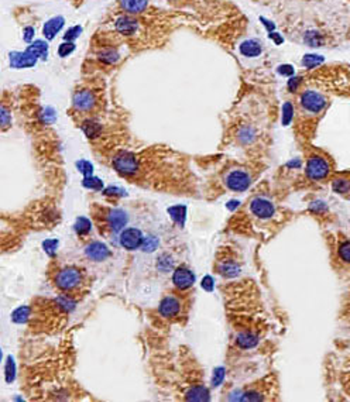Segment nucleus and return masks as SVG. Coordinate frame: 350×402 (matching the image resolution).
Instances as JSON below:
<instances>
[{
	"mask_svg": "<svg viewBox=\"0 0 350 402\" xmlns=\"http://www.w3.org/2000/svg\"><path fill=\"white\" fill-rule=\"evenodd\" d=\"M82 274L79 270L68 267L58 272L55 278V285L63 291H71L81 284Z\"/></svg>",
	"mask_w": 350,
	"mask_h": 402,
	"instance_id": "nucleus-1",
	"label": "nucleus"
},
{
	"mask_svg": "<svg viewBox=\"0 0 350 402\" xmlns=\"http://www.w3.org/2000/svg\"><path fill=\"white\" fill-rule=\"evenodd\" d=\"M325 106L326 99L316 91H306L301 95V107L309 114H318Z\"/></svg>",
	"mask_w": 350,
	"mask_h": 402,
	"instance_id": "nucleus-2",
	"label": "nucleus"
},
{
	"mask_svg": "<svg viewBox=\"0 0 350 402\" xmlns=\"http://www.w3.org/2000/svg\"><path fill=\"white\" fill-rule=\"evenodd\" d=\"M226 186L235 192L246 191L251 184L250 174L244 169H231L230 173L226 175Z\"/></svg>",
	"mask_w": 350,
	"mask_h": 402,
	"instance_id": "nucleus-3",
	"label": "nucleus"
},
{
	"mask_svg": "<svg viewBox=\"0 0 350 402\" xmlns=\"http://www.w3.org/2000/svg\"><path fill=\"white\" fill-rule=\"evenodd\" d=\"M329 162L324 157H319V155H313L308 160L306 164V175L308 178H311L313 181L324 180L328 177L329 174Z\"/></svg>",
	"mask_w": 350,
	"mask_h": 402,
	"instance_id": "nucleus-4",
	"label": "nucleus"
},
{
	"mask_svg": "<svg viewBox=\"0 0 350 402\" xmlns=\"http://www.w3.org/2000/svg\"><path fill=\"white\" fill-rule=\"evenodd\" d=\"M113 167L116 171L126 177H131L138 171V161L130 153H120L113 160Z\"/></svg>",
	"mask_w": 350,
	"mask_h": 402,
	"instance_id": "nucleus-5",
	"label": "nucleus"
},
{
	"mask_svg": "<svg viewBox=\"0 0 350 402\" xmlns=\"http://www.w3.org/2000/svg\"><path fill=\"white\" fill-rule=\"evenodd\" d=\"M250 211L254 216L260 217V219H270L274 216L275 206L270 199L264 198V196H257L251 200Z\"/></svg>",
	"mask_w": 350,
	"mask_h": 402,
	"instance_id": "nucleus-6",
	"label": "nucleus"
},
{
	"mask_svg": "<svg viewBox=\"0 0 350 402\" xmlns=\"http://www.w3.org/2000/svg\"><path fill=\"white\" fill-rule=\"evenodd\" d=\"M143 240V233L138 229H134V227L123 230L122 235H120V244L126 250H137V248L141 247Z\"/></svg>",
	"mask_w": 350,
	"mask_h": 402,
	"instance_id": "nucleus-7",
	"label": "nucleus"
},
{
	"mask_svg": "<svg viewBox=\"0 0 350 402\" xmlns=\"http://www.w3.org/2000/svg\"><path fill=\"white\" fill-rule=\"evenodd\" d=\"M172 282H174L177 288L187 290V288L194 285L195 275L191 270H188L185 267H178L174 271V275H172Z\"/></svg>",
	"mask_w": 350,
	"mask_h": 402,
	"instance_id": "nucleus-8",
	"label": "nucleus"
},
{
	"mask_svg": "<svg viewBox=\"0 0 350 402\" xmlns=\"http://www.w3.org/2000/svg\"><path fill=\"white\" fill-rule=\"evenodd\" d=\"M85 254L89 260L96 261H105L106 259L110 257V250L107 248L106 244L103 243H99V241H95V243H91L86 248H85Z\"/></svg>",
	"mask_w": 350,
	"mask_h": 402,
	"instance_id": "nucleus-9",
	"label": "nucleus"
},
{
	"mask_svg": "<svg viewBox=\"0 0 350 402\" xmlns=\"http://www.w3.org/2000/svg\"><path fill=\"white\" fill-rule=\"evenodd\" d=\"M107 224L113 233L120 232L127 224V213L122 209H113L107 215Z\"/></svg>",
	"mask_w": 350,
	"mask_h": 402,
	"instance_id": "nucleus-10",
	"label": "nucleus"
},
{
	"mask_svg": "<svg viewBox=\"0 0 350 402\" xmlns=\"http://www.w3.org/2000/svg\"><path fill=\"white\" fill-rule=\"evenodd\" d=\"M74 106L76 110L88 111L91 110L95 106V96L94 93L89 91H82L78 92L74 98Z\"/></svg>",
	"mask_w": 350,
	"mask_h": 402,
	"instance_id": "nucleus-11",
	"label": "nucleus"
},
{
	"mask_svg": "<svg viewBox=\"0 0 350 402\" xmlns=\"http://www.w3.org/2000/svg\"><path fill=\"white\" fill-rule=\"evenodd\" d=\"M180 309H181L180 301L174 297L164 298L160 303V313L165 318H174L180 313Z\"/></svg>",
	"mask_w": 350,
	"mask_h": 402,
	"instance_id": "nucleus-12",
	"label": "nucleus"
},
{
	"mask_svg": "<svg viewBox=\"0 0 350 402\" xmlns=\"http://www.w3.org/2000/svg\"><path fill=\"white\" fill-rule=\"evenodd\" d=\"M36 61H37V58L33 55V54H30L28 51H25V52H16L10 58V64H12L14 68H28V67H33L36 64Z\"/></svg>",
	"mask_w": 350,
	"mask_h": 402,
	"instance_id": "nucleus-13",
	"label": "nucleus"
},
{
	"mask_svg": "<svg viewBox=\"0 0 350 402\" xmlns=\"http://www.w3.org/2000/svg\"><path fill=\"white\" fill-rule=\"evenodd\" d=\"M149 0H122V6L130 14H138L145 10Z\"/></svg>",
	"mask_w": 350,
	"mask_h": 402,
	"instance_id": "nucleus-14",
	"label": "nucleus"
},
{
	"mask_svg": "<svg viewBox=\"0 0 350 402\" xmlns=\"http://www.w3.org/2000/svg\"><path fill=\"white\" fill-rule=\"evenodd\" d=\"M261 44L256 41V40H246L244 43L240 45V52L246 56H257L261 52Z\"/></svg>",
	"mask_w": 350,
	"mask_h": 402,
	"instance_id": "nucleus-15",
	"label": "nucleus"
},
{
	"mask_svg": "<svg viewBox=\"0 0 350 402\" xmlns=\"http://www.w3.org/2000/svg\"><path fill=\"white\" fill-rule=\"evenodd\" d=\"M116 28L122 34L130 36V34H134V31L137 30V21L130 19V17H120L116 21Z\"/></svg>",
	"mask_w": 350,
	"mask_h": 402,
	"instance_id": "nucleus-16",
	"label": "nucleus"
},
{
	"mask_svg": "<svg viewBox=\"0 0 350 402\" xmlns=\"http://www.w3.org/2000/svg\"><path fill=\"white\" fill-rule=\"evenodd\" d=\"M63 25H64L63 17H54V19H51L50 21H47L45 25H44V30H43L44 36L48 38V40L54 38V36H55L58 31L61 30Z\"/></svg>",
	"mask_w": 350,
	"mask_h": 402,
	"instance_id": "nucleus-17",
	"label": "nucleus"
},
{
	"mask_svg": "<svg viewBox=\"0 0 350 402\" xmlns=\"http://www.w3.org/2000/svg\"><path fill=\"white\" fill-rule=\"evenodd\" d=\"M236 343L242 349H251V347H254L258 343V336L254 333L244 332V333L239 334L238 339H236Z\"/></svg>",
	"mask_w": 350,
	"mask_h": 402,
	"instance_id": "nucleus-18",
	"label": "nucleus"
},
{
	"mask_svg": "<svg viewBox=\"0 0 350 402\" xmlns=\"http://www.w3.org/2000/svg\"><path fill=\"white\" fill-rule=\"evenodd\" d=\"M209 394H208V390L207 388H203V387H194L192 390L188 392V399H192V401H207V399H209Z\"/></svg>",
	"mask_w": 350,
	"mask_h": 402,
	"instance_id": "nucleus-19",
	"label": "nucleus"
},
{
	"mask_svg": "<svg viewBox=\"0 0 350 402\" xmlns=\"http://www.w3.org/2000/svg\"><path fill=\"white\" fill-rule=\"evenodd\" d=\"M158 244H160V239L156 235H149L144 237L141 248L145 253H151V251H154L158 247Z\"/></svg>",
	"mask_w": 350,
	"mask_h": 402,
	"instance_id": "nucleus-20",
	"label": "nucleus"
},
{
	"mask_svg": "<svg viewBox=\"0 0 350 402\" xmlns=\"http://www.w3.org/2000/svg\"><path fill=\"white\" fill-rule=\"evenodd\" d=\"M27 51L30 52V54H33V55L36 56H47V52H48V47H47V44L44 43V41H36V43L33 44V45H30L28 48H27Z\"/></svg>",
	"mask_w": 350,
	"mask_h": 402,
	"instance_id": "nucleus-21",
	"label": "nucleus"
},
{
	"mask_svg": "<svg viewBox=\"0 0 350 402\" xmlns=\"http://www.w3.org/2000/svg\"><path fill=\"white\" fill-rule=\"evenodd\" d=\"M172 267H174V261H172V259L169 257L168 254H161V255L158 257V260H157V268H158L160 271L167 272L169 271Z\"/></svg>",
	"mask_w": 350,
	"mask_h": 402,
	"instance_id": "nucleus-22",
	"label": "nucleus"
},
{
	"mask_svg": "<svg viewBox=\"0 0 350 402\" xmlns=\"http://www.w3.org/2000/svg\"><path fill=\"white\" fill-rule=\"evenodd\" d=\"M83 131L86 133L88 137H96L100 133V126L95 122L88 120L83 123Z\"/></svg>",
	"mask_w": 350,
	"mask_h": 402,
	"instance_id": "nucleus-23",
	"label": "nucleus"
},
{
	"mask_svg": "<svg viewBox=\"0 0 350 402\" xmlns=\"http://www.w3.org/2000/svg\"><path fill=\"white\" fill-rule=\"evenodd\" d=\"M333 189L340 193L350 192V181L349 180H336L333 182Z\"/></svg>",
	"mask_w": 350,
	"mask_h": 402,
	"instance_id": "nucleus-24",
	"label": "nucleus"
},
{
	"mask_svg": "<svg viewBox=\"0 0 350 402\" xmlns=\"http://www.w3.org/2000/svg\"><path fill=\"white\" fill-rule=\"evenodd\" d=\"M339 255L346 263H350V241H344L339 247Z\"/></svg>",
	"mask_w": 350,
	"mask_h": 402,
	"instance_id": "nucleus-25",
	"label": "nucleus"
},
{
	"mask_svg": "<svg viewBox=\"0 0 350 402\" xmlns=\"http://www.w3.org/2000/svg\"><path fill=\"white\" fill-rule=\"evenodd\" d=\"M324 61L322 60V56L319 55H306L305 58H304V61H302V64L305 65V67H308V68H313V67H316V65H319L320 62Z\"/></svg>",
	"mask_w": 350,
	"mask_h": 402,
	"instance_id": "nucleus-26",
	"label": "nucleus"
},
{
	"mask_svg": "<svg viewBox=\"0 0 350 402\" xmlns=\"http://www.w3.org/2000/svg\"><path fill=\"white\" fill-rule=\"evenodd\" d=\"M76 232L79 233V235H83V233H88L89 230H91V223L88 222L85 217H81L78 222H76V226H75Z\"/></svg>",
	"mask_w": 350,
	"mask_h": 402,
	"instance_id": "nucleus-27",
	"label": "nucleus"
},
{
	"mask_svg": "<svg viewBox=\"0 0 350 402\" xmlns=\"http://www.w3.org/2000/svg\"><path fill=\"white\" fill-rule=\"evenodd\" d=\"M253 137H254V133H253V130L249 129V127H244V129H242L240 133H239V138H240L243 142H250L251 140H253Z\"/></svg>",
	"mask_w": 350,
	"mask_h": 402,
	"instance_id": "nucleus-28",
	"label": "nucleus"
},
{
	"mask_svg": "<svg viewBox=\"0 0 350 402\" xmlns=\"http://www.w3.org/2000/svg\"><path fill=\"white\" fill-rule=\"evenodd\" d=\"M100 60L103 62H107V64H113V62H116L119 60V55H118L116 51H107V52H103L100 55Z\"/></svg>",
	"mask_w": 350,
	"mask_h": 402,
	"instance_id": "nucleus-29",
	"label": "nucleus"
},
{
	"mask_svg": "<svg viewBox=\"0 0 350 402\" xmlns=\"http://www.w3.org/2000/svg\"><path fill=\"white\" fill-rule=\"evenodd\" d=\"M74 48H75V45H74V43H64L60 45V50H58V52H60V55L61 56H67L68 54H71L72 51H74Z\"/></svg>",
	"mask_w": 350,
	"mask_h": 402,
	"instance_id": "nucleus-30",
	"label": "nucleus"
},
{
	"mask_svg": "<svg viewBox=\"0 0 350 402\" xmlns=\"http://www.w3.org/2000/svg\"><path fill=\"white\" fill-rule=\"evenodd\" d=\"M81 33V27H74V28H71V30L67 33V36H65V38L67 40H71V38H75L78 37V34Z\"/></svg>",
	"mask_w": 350,
	"mask_h": 402,
	"instance_id": "nucleus-31",
	"label": "nucleus"
},
{
	"mask_svg": "<svg viewBox=\"0 0 350 402\" xmlns=\"http://www.w3.org/2000/svg\"><path fill=\"white\" fill-rule=\"evenodd\" d=\"M85 185L88 188H94V189H99L102 188V182L99 180H92V182H89V180H85Z\"/></svg>",
	"mask_w": 350,
	"mask_h": 402,
	"instance_id": "nucleus-32",
	"label": "nucleus"
},
{
	"mask_svg": "<svg viewBox=\"0 0 350 402\" xmlns=\"http://www.w3.org/2000/svg\"><path fill=\"white\" fill-rule=\"evenodd\" d=\"M24 33H25V34H24V40H25V41H30V40H32V38H33V33H34V30H33L32 27H27Z\"/></svg>",
	"mask_w": 350,
	"mask_h": 402,
	"instance_id": "nucleus-33",
	"label": "nucleus"
},
{
	"mask_svg": "<svg viewBox=\"0 0 350 402\" xmlns=\"http://www.w3.org/2000/svg\"><path fill=\"white\" fill-rule=\"evenodd\" d=\"M2 114H3V126L6 127L7 126V111L5 107H3V113H2Z\"/></svg>",
	"mask_w": 350,
	"mask_h": 402,
	"instance_id": "nucleus-34",
	"label": "nucleus"
}]
</instances>
